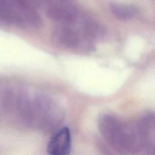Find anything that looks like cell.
I'll list each match as a JSON object with an SVG mask.
<instances>
[{
    "mask_svg": "<svg viewBox=\"0 0 155 155\" xmlns=\"http://www.w3.org/2000/svg\"><path fill=\"white\" fill-rule=\"evenodd\" d=\"M71 139L70 130L63 127L50 139L47 151L50 155H69L71 151Z\"/></svg>",
    "mask_w": 155,
    "mask_h": 155,
    "instance_id": "5",
    "label": "cell"
},
{
    "mask_svg": "<svg viewBox=\"0 0 155 155\" xmlns=\"http://www.w3.org/2000/svg\"><path fill=\"white\" fill-rule=\"evenodd\" d=\"M51 38L57 46L66 49L85 51L92 48V41L74 26L58 25L53 30Z\"/></svg>",
    "mask_w": 155,
    "mask_h": 155,
    "instance_id": "4",
    "label": "cell"
},
{
    "mask_svg": "<svg viewBox=\"0 0 155 155\" xmlns=\"http://www.w3.org/2000/svg\"><path fill=\"white\" fill-rule=\"evenodd\" d=\"M110 10L113 15L119 20L127 21L134 18L137 10L134 7L122 4L114 3L110 5Z\"/></svg>",
    "mask_w": 155,
    "mask_h": 155,
    "instance_id": "6",
    "label": "cell"
},
{
    "mask_svg": "<svg viewBox=\"0 0 155 155\" xmlns=\"http://www.w3.org/2000/svg\"><path fill=\"white\" fill-rule=\"evenodd\" d=\"M46 16L59 25L80 28L88 17L74 4L66 1H50L45 5Z\"/></svg>",
    "mask_w": 155,
    "mask_h": 155,
    "instance_id": "3",
    "label": "cell"
},
{
    "mask_svg": "<svg viewBox=\"0 0 155 155\" xmlns=\"http://www.w3.org/2000/svg\"><path fill=\"white\" fill-rule=\"evenodd\" d=\"M0 21L35 28L42 24V18L35 7L21 1H0Z\"/></svg>",
    "mask_w": 155,
    "mask_h": 155,
    "instance_id": "2",
    "label": "cell"
},
{
    "mask_svg": "<svg viewBox=\"0 0 155 155\" xmlns=\"http://www.w3.org/2000/svg\"><path fill=\"white\" fill-rule=\"evenodd\" d=\"M61 107L53 99L44 94L27 97L22 117L29 122H37L43 125H51L63 117Z\"/></svg>",
    "mask_w": 155,
    "mask_h": 155,
    "instance_id": "1",
    "label": "cell"
}]
</instances>
